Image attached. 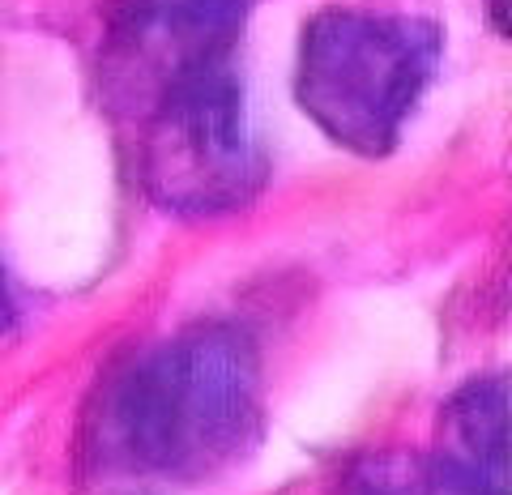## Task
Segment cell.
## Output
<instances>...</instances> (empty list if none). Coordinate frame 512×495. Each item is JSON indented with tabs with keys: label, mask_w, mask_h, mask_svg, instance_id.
Here are the masks:
<instances>
[{
	"label": "cell",
	"mask_w": 512,
	"mask_h": 495,
	"mask_svg": "<svg viewBox=\"0 0 512 495\" xmlns=\"http://www.w3.org/2000/svg\"><path fill=\"white\" fill-rule=\"evenodd\" d=\"M440 65V30L402 13L325 9L303 26L295 99L333 146L380 158Z\"/></svg>",
	"instance_id": "obj_2"
},
{
	"label": "cell",
	"mask_w": 512,
	"mask_h": 495,
	"mask_svg": "<svg viewBox=\"0 0 512 495\" xmlns=\"http://www.w3.org/2000/svg\"><path fill=\"white\" fill-rule=\"evenodd\" d=\"M13 325V299H9V286H5V269H0V333Z\"/></svg>",
	"instance_id": "obj_7"
},
{
	"label": "cell",
	"mask_w": 512,
	"mask_h": 495,
	"mask_svg": "<svg viewBox=\"0 0 512 495\" xmlns=\"http://www.w3.org/2000/svg\"><path fill=\"white\" fill-rule=\"evenodd\" d=\"M252 0H116L99 39L103 107L137 129L158 103L235 65Z\"/></svg>",
	"instance_id": "obj_4"
},
{
	"label": "cell",
	"mask_w": 512,
	"mask_h": 495,
	"mask_svg": "<svg viewBox=\"0 0 512 495\" xmlns=\"http://www.w3.org/2000/svg\"><path fill=\"white\" fill-rule=\"evenodd\" d=\"M325 495H508L444 453L376 449L346 461Z\"/></svg>",
	"instance_id": "obj_6"
},
{
	"label": "cell",
	"mask_w": 512,
	"mask_h": 495,
	"mask_svg": "<svg viewBox=\"0 0 512 495\" xmlns=\"http://www.w3.org/2000/svg\"><path fill=\"white\" fill-rule=\"evenodd\" d=\"M444 457L466 466L483 483L508 491V389L504 376L461 385L440 410Z\"/></svg>",
	"instance_id": "obj_5"
},
{
	"label": "cell",
	"mask_w": 512,
	"mask_h": 495,
	"mask_svg": "<svg viewBox=\"0 0 512 495\" xmlns=\"http://www.w3.org/2000/svg\"><path fill=\"white\" fill-rule=\"evenodd\" d=\"M133 133L137 184L167 214H231L265 184V158L252 137L235 65L171 94Z\"/></svg>",
	"instance_id": "obj_3"
},
{
	"label": "cell",
	"mask_w": 512,
	"mask_h": 495,
	"mask_svg": "<svg viewBox=\"0 0 512 495\" xmlns=\"http://www.w3.org/2000/svg\"><path fill=\"white\" fill-rule=\"evenodd\" d=\"M265 423L248 329L201 321L111 372L90 414V457L111 474L205 478L235 466Z\"/></svg>",
	"instance_id": "obj_1"
}]
</instances>
